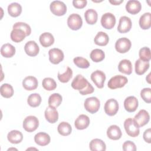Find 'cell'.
I'll return each mask as SVG.
<instances>
[{"mask_svg":"<svg viewBox=\"0 0 151 151\" xmlns=\"http://www.w3.org/2000/svg\"><path fill=\"white\" fill-rule=\"evenodd\" d=\"M71 87L79 91L81 95H87L94 92V88L92 85L81 74H77L71 83Z\"/></svg>","mask_w":151,"mask_h":151,"instance_id":"cell-1","label":"cell"},{"mask_svg":"<svg viewBox=\"0 0 151 151\" xmlns=\"http://www.w3.org/2000/svg\"><path fill=\"white\" fill-rule=\"evenodd\" d=\"M124 127L126 133L130 137H137L140 133L139 126L132 118H127L125 120Z\"/></svg>","mask_w":151,"mask_h":151,"instance_id":"cell-2","label":"cell"},{"mask_svg":"<svg viewBox=\"0 0 151 151\" xmlns=\"http://www.w3.org/2000/svg\"><path fill=\"white\" fill-rule=\"evenodd\" d=\"M85 109L90 113L94 114L98 111L100 107V101L96 97L87 98L84 103Z\"/></svg>","mask_w":151,"mask_h":151,"instance_id":"cell-3","label":"cell"},{"mask_svg":"<svg viewBox=\"0 0 151 151\" xmlns=\"http://www.w3.org/2000/svg\"><path fill=\"white\" fill-rule=\"evenodd\" d=\"M128 82L127 78L122 75H116L112 77L109 81L107 86L110 89L122 88Z\"/></svg>","mask_w":151,"mask_h":151,"instance_id":"cell-4","label":"cell"},{"mask_svg":"<svg viewBox=\"0 0 151 151\" xmlns=\"http://www.w3.org/2000/svg\"><path fill=\"white\" fill-rule=\"evenodd\" d=\"M39 126V120L34 116H29L25 118L23 121L22 127L25 131L32 132L35 131Z\"/></svg>","mask_w":151,"mask_h":151,"instance_id":"cell-5","label":"cell"},{"mask_svg":"<svg viewBox=\"0 0 151 151\" xmlns=\"http://www.w3.org/2000/svg\"><path fill=\"white\" fill-rule=\"evenodd\" d=\"M51 12L55 15L62 16L67 12L66 5L60 1H54L50 5Z\"/></svg>","mask_w":151,"mask_h":151,"instance_id":"cell-6","label":"cell"},{"mask_svg":"<svg viewBox=\"0 0 151 151\" xmlns=\"http://www.w3.org/2000/svg\"><path fill=\"white\" fill-rule=\"evenodd\" d=\"M67 25L72 30L79 29L83 25V20L81 16L77 14H72L67 19Z\"/></svg>","mask_w":151,"mask_h":151,"instance_id":"cell-7","label":"cell"},{"mask_svg":"<svg viewBox=\"0 0 151 151\" xmlns=\"http://www.w3.org/2000/svg\"><path fill=\"white\" fill-rule=\"evenodd\" d=\"M132 43L129 39L123 37L118 39L115 43L116 50L119 53H126L131 48Z\"/></svg>","mask_w":151,"mask_h":151,"instance_id":"cell-8","label":"cell"},{"mask_svg":"<svg viewBox=\"0 0 151 151\" xmlns=\"http://www.w3.org/2000/svg\"><path fill=\"white\" fill-rule=\"evenodd\" d=\"M119 103L117 101L114 99H110L106 101L104 104V111L105 113L110 116H114L119 110Z\"/></svg>","mask_w":151,"mask_h":151,"instance_id":"cell-9","label":"cell"},{"mask_svg":"<svg viewBox=\"0 0 151 151\" xmlns=\"http://www.w3.org/2000/svg\"><path fill=\"white\" fill-rule=\"evenodd\" d=\"M116 21V17L113 14L106 12L101 18V24L104 28L111 29L114 27Z\"/></svg>","mask_w":151,"mask_h":151,"instance_id":"cell-10","label":"cell"},{"mask_svg":"<svg viewBox=\"0 0 151 151\" xmlns=\"http://www.w3.org/2000/svg\"><path fill=\"white\" fill-rule=\"evenodd\" d=\"M49 60L54 64H58L61 62L64 57L63 51L59 48H54L48 51Z\"/></svg>","mask_w":151,"mask_h":151,"instance_id":"cell-11","label":"cell"},{"mask_svg":"<svg viewBox=\"0 0 151 151\" xmlns=\"http://www.w3.org/2000/svg\"><path fill=\"white\" fill-rule=\"evenodd\" d=\"M90 78L98 88H102L104 87V83L106 77V74L102 71L99 70L94 71L91 73Z\"/></svg>","mask_w":151,"mask_h":151,"instance_id":"cell-12","label":"cell"},{"mask_svg":"<svg viewBox=\"0 0 151 151\" xmlns=\"http://www.w3.org/2000/svg\"><path fill=\"white\" fill-rule=\"evenodd\" d=\"M132 26V23L130 18L126 16H122L119 19L117 31L120 33H126L131 29Z\"/></svg>","mask_w":151,"mask_h":151,"instance_id":"cell-13","label":"cell"},{"mask_svg":"<svg viewBox=\"0 0 151 151\" xmlns=\"http://www.w3.org/2000/svg\"><path fill=\"white\" fill-rule=\"evenodd\" d=\"M134 120L139 127H143L149 122L150 120V115L146 110L142 109L135 115Z\"/></svg>","mask_w":151,"mask_h":151,"instance_id":"cell-14","label":"cell"},{"mask_svg":"<svg viewBox=\"0 0 151 151\" xmlns=\"http://www.w3.org/2000/svg\"><path fill=\"white\" fill-rule=\"evenodd\" d=\"M139 106L137 98L134 96H129L124 101V107L128 112H134L136 110Z\"/></svg>","mask_w":151,"mask_h":151,"instance_id":"cell-15","label":"cell"},{"mask_svg":"<svg viewBox=\"0 0 151 151\" xmlns=\"http://www.w3.org/2000/svg\"><path fill=\"white\" fill-rule=\"evenodd\" d=\"M24 50L28 55L35 57L39 53L40 48L35 41H29L25 44Z\"/></svg>","mask_w":151,"mask_h":151,"instance_id":"cell-16","label":"cell"},{"mask_svg":"<svg viewBox=\"0 0 151 151\" xmlns=\"http://www.w3.org/2000/svg\"><path fill=\"white\" fill-rule=\"evenodd\" d=\"M44 115L45 119L50 123H54L58 119V113L55 107L49 106L45 110Z\"/></svg>","mask_w":151,"mask_h":151,"instance_id":"cell-17","label":"cell"},{"mask_svg":"<svg viewBox=\"0 0 151 151\" xmlns=\"http://www.w3.org/2000/svg\"><path fill=\"white\" fill-rule=\"evenodd\" d=\"M38 82L36 77L34 76H27L22 81L23 87L28 91H31L36 89L38 87Z\"/></svg>","mask_w":151,"mask_h":151,"instance_id":"cell-18","label":"cell"},{"mask_svg":"<svg viewBox=\"0 0 151 151\" xmlns=\"http://www.w3.org/2000/svg\"><path fill=\"white\" fill-rule=\"evenodd\" d=\"M142 9V5L140 1L137 0H129L126 4V11L133 15L139 13Z\"/></svg>","mask_w":151,"mask_h":151,"instance_id":"cell-19","label":"cell"},{"mask_svg":"<svg viewBox=\"0 0 151 151\" xmlns=\"http://www.w3.org/2000/svg\"><path fill=\"white\" fill-rule=\"evenodd\" d=\"M90 119L86 114H80L76 119L74 126L78 130H83L86 129L90 124Z\"/></svg>","mask_w":151,"mask_h":151,"instance_id":"cell-20","label":"cell"},{"mask_svg":"<svg viewBox=\"0 0 151 151\" xmlns=\"http://www.w3.org/2000/svg\"><path fill=\"white\" fill-rule=\"evenodd\" d=\"M122 135V131L120 127L117 125H111L107 130V136L111 140H119L121 138Z\"/></svg>","mask_w":151,"mask_h":151,"instance_id":"cell-21","label":"cell"},{"mask_svg":"<svg viewBox=\"0 0 151 151\" xmlns=\"http://www.w3.org/2000/svg\"><path fill=\"white\" fill-rule=\"evenodd\" d=\"M51 138L48 134L45 132H39L34 136V141L38 145L45 146L50 142Z\"/></svg>","mask_w":151,"mask_h":151,"instance_id":"cell-22","label":"cell"},{"mask_svg":"<svg viewBox=\"0 0 151 151\" xmlns=\"http://www.w3.org/2000/svg\"><path fill=\"white\" fill-rule=\"evenodd\" d=\"M41 45L44 47H48L54 42V38L52 34L45 32L41 34L39 38Z\"/></svg>","mask_w":151,"mask_h":151,"instance_id":"cell-23","label":"cell"},{"mask_svg":"<svg viewBox=\"0 0 151 151\" xmlns=\"http://www.w3.org/2000/svg\"><path fill=\"white\" fill-rule=\"evenodd\" d=\"M118 70L120 73L130 75L132 73V64L129 60L124 59L120 61L118 65Z\"/></svg>","mask_w":151,"mask_h":151,"instance_id":"cell-24","label":"cell"},{"mask_svg":"<svg viewBox=\"0 0 151 151\" xmlns=\"http://www.w3.org/2000/svg\"><path fill=\"white\" fill-rule=\"evenodd\" d=\"M7 139L10 143L12 144H18L22 142L23 135L20 131L13 130L8 133Z\"/></svg>","mask_w":151,"mask_h":151,"instance_id":"cell-25","label":"cell"},{"mask_svg":"<svg viewBox=\"0 0 151 151\" xmlns=\"http://www.w3.org/2000/svg\"><path fill=\"white\" fill-rule=\"evenodd\" d=\"M89 147L91 151H105L106 145L102 140L100 139H94L90 142Z\"/></svg>","mask_w":151,"mask_h":151,"instance_id":"cell-26","label":"cell"},{"mask_svg":"<svg viewBox=\"0 0 151 151\" xmlns=\"http://www.w3.org/2000/svg\"><path fill=\"white\" fill-rule=\"evenodd\" d=\"M149 61L138 59L135 62V72L138 75L143 74L149 68Z\"/></svg>","mask_w":151,"mask_h":151,"instance_id":"cell-27","label":"cell"},{"mask_svg":"<svg viewBox=\"0 0 151 151\" xmlns=\"http://www.w3.org/2000/svg\"><path fill=\"white\" fill-rule=\"evenodd\" d=\"M1 54L5 58H11L15 54V48L11 44H4L1 48Z\"/></svg>","mask_w":151,"mask_h":151,"instance_id":"cell-28","label":"cell"},{"mask_svg":"<svg viewBox=\"0 0 151 151\" xmlns=\"http://www.w3.org/2000/svg\"><path fill=\"white\" fill-rule=\"evenodd\" d=\"M27 36L25 32L19 28H13L11 32V39L15 42H19L24 40Z\"/></svg>","mask_w":151,"mask_h":151,"instance_id":"cell-29","label":"cell"},{"mask_svg":"<svg viewBox=\"0 0 151 151\" xmlns=\"http://www.w3.org/2000/svg\"><path fill=\"white\" fill-rule=\"evenodd\" d=\"M139 25L143 29H148L151 27V14L145 12L140 16L139 19Z\"/></svg>","mask_w":151,"mask_h":151,"instance_id":"cell-30","label":"cell"},{"mask_svg":"<svg viewBox=\"0 0 151 151\" xmlns=\"http://www.w3.org/2000/svg\"><path fill=\"white\" fill-rule=\"evenodd\" d=\"M109 41V37L108 35L103 31L99 32L94 38V43L100 46L106 45Z\"/></svg>","mask_w":151,"mask_h":151,"instance_id":"cell-31","label":"cell"},{"mask_svg":"<svg viewBox=\"0 0 151 151\" xmlns=\"http://www.w3.org/2000/svg\"><path fill=\"white\" fill-rule=\"evenodd\" d=\"M84 18L87 24L93 25L97 21L98 14L94 9H88L84 13Z\"/></svg>","mask_w":151,"mask_h":151,"instance_id":"cell-32","label":"cell"},{"mask_svg":"<svg viewBox=\"0 0 151 151\" xmlns=\"http://www.w3.org/2000/svg\"><path fill=\"white\" fill-rule=\"evenodd\" d=\"M8 12L12 17H18L22 12V6L18 2H12L8 6Z\"/></svg>","mask_w":151,"mask_h":151,"instance_id":"cell-33","label":"cell"},{"mask_svg":"<svg viewBox=\"0 0 151 151\" xmlns=\"http://www.w3.org/2000/svg\"><path fill=\"white\" fill-rule=\"evenodd\" d=\"M57 130L61 135L67 136L71 134L72 127L68 123L66 122H62L58 125Z\"/></svg>","mask_w":151,"mask_h":151,"instance_id":"cell-34","label":"cell"},{"mask_svg":"<svg viewBox=\"0 0 151 151\" xmlns=\"http://www.w3.org/2000/svg\"><path fill=\"white\" fill-rule=\"evenodd\" d=\"M90 57L93 61L95 63H99L104 59L105 54L102 50L96 48L91 51L90 54Z\"/></svg>","mask_w":151,"mask_h":151,"instance_id":"cell-35","label":"cell"},{"mask_svg":"<svg viewBox=\"0 0 151 151\" xmlns=\"http://www.w3.org/2000/svg\"><path fill=\"white\" fill-rule=\"evenodd\" d=\"M0 92L2 97L5 98H10L14 94V89L12 86L8 83H4L0 87Z\"/></svg>","mask_w":151,"mask_h":151,"instance_id":"cell-36","label":"cell"},{"mask_svg":"<svg viewBox=\"0 0 151 151\" xmlns=\"http://www.w3.org/2000/svg\"><path fill=\"white\" fill-rule=\"evenodd\" d=\"M42 99L38 93H32L30 94L27 99V103L32 107H36L40 105Z\"/></svg>","mask_w":151,"mask_h":151,"instance_id":"cell-37","label":"cell"},{"mask_svg":"<svg viewBox=\"0 0 151 151\" xmlns=\"http://www.w3.org/2000/svg\"><path fill=\"white\" fill-rule=\"evenodd\" d=\"M63 100L62 96L59 93H53L48 98V104L49 106L54 107H58Z\"/></svg>","mask_w":151,"mask_h":151,"instance_id":"cell-38","label":"cell"},{"mask_svg":"<svg viewBox=\"0 0 151 151\" xmlns=\"http://www.w3.org/2000/svg\"><path fill=\"white\" fill-rule=\"evenodd\" d=\"M43 88L47 91H52L56 88L57 83L51 77L44 78L42 81Z\"/></svg>","mask_w":151,"mask_h":151,"instance_id":"cell-39","label":"cell"},{"mask_svg":"<svg viewBox=\"0 0 151 151\" xmlns=\"http://www.w3.org/2000/svg\"><path fill=\"white\" fill-rule=\"evenodd\" d=\"M72 76H73V71L69 67H67V69L64 73L61 74L60 72H58V76H57L58 79L59 80V81L63 83L68 82L69 80L72 77Z\"/></svg>","mask_w":151,"mask_h":151,"instance_id":"cell-40","label":"cell"},{"mask_svg":"<svg viewBox=\"0 0 151 151\" xmlns=\"http://www.w3.org/2000/svg\"><path fill=\"white\" fill-rule=\"evenodd\" d=\"M139 59L145 61H149L151 59V53L149 47H144L140 49L139 52Z\"/></svg>","mask_w":151,"mask_h":151,"instance_id":"cell-41","label":"cell"},{"mask_svg":"<svg viewBox=\"0 0 151 151\" xmlns=\"http://www.w3.org/2000/svg\"><path fill=\"white\" fill-rule=\"evenodd\" d=\"M74 64L81 68H87L90 66V63L88 61L81 57H76L73 59Z\"/></svg>","mask_w":151,"mask_h":151,"instance_id":"cell-42","label":"cell"},{"mask_svg":"<svg viewBox=\"0 0 151 151\" xmlns=\"http://www.w3.org/2000/svg\"><path fill=\"white\" fill-rule=\"evenodd\" d=\"M13 28H19L23 30L25 32L27 36L29 35L31 32L30 26L28 24L23 22H17L15 23L13 25Z\"/></svg>","mask_w":151,"mask_h":151,"instance_id":"cell-43","label":"cell"},{"mask_svg":"<svg viewBox=\"0 0 151 151\" xmlns=\"http://www.w3.org/2000/svg\"><path fill=\"white\" fill-rule=\"evenodd\" d=\"M140 97L147 103L151 102V88H144L140 91Z\"/></svg>","mask_w":151,"mask_h":151,"instance_id":"cell-44","label":"cell"},{"mask_svg":"<svg viewBox=\"0 0 151 151\" xmlns=\"http://www.w3.org/2000/svg\"><path fill=\"white\" fill-rule=\"evenodd\" d=\"M124 151H135L136 150V145L130 140H127L124 142L122 146Z\"/></svg>","mask_w":151,"mask_h":151,"instance_id":"cell-45","label":"cell"},{"mask_svg":"<svg viewBox=\"0 0 151 151\" xmlns=\"http://www.w3.org/2000/svg\"><path fill=\"white\" fill-rule=\"evenodd\" d=\"M87 1L86 0H73V5L77 9H82L84 8L87 5Z\"/></svg>","mask_w":151,"mask_h":151,"instance_id":"cell-46","label":"cell"},{"mask_svg":"<svg viewBox=\"0 0 151 151\" xmlns=\"http://www.w3.org/2000/svg\"><path fill=\"white\" fill-rule=\"evenodd\" d=\"M143 136V139L146 142H147L148 143H151V129H150V128L146 129L144 132Z\"/></svg>","mask_w":151,"mask_h":151,"instance_id":"cell-47","label":"cell"},{"mask_svg":"<svg viewBox=\"0 0 151 151\" xmlns=\"http://www.w3.org/2000/svg\"><path fill=\"white\" fill-rule=\"evenodd\" d=\"M110 3L114 5H117L123 2V0H109Z\"/></svg>","mask_w":151,"mask_h":151,"instance_id":"cell-48","label":"cell"}]
</instances>
